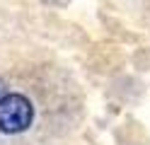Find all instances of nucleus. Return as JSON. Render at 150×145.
<instances>
[{
	"label": "nucleus",
	"mask_w": 150,
	"mask_h": 145,
	"mask_svg": "<svg viewBox=\"0 0 150 145\" xmlns=\"http://www.w3.org/2000/svg\"><path fill=\"white\" fill-rule=\"evenodd\" d=\"M34 121V106L24 94H3L0 97V131L3 133H22Z\"/></svg>",
	"instance_id": "nucleus-1"
}]
</instances>
